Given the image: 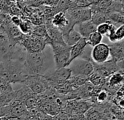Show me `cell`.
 I'll return each instance as SVG.
<instances>
[{
    "instance_id": "25",
    "label": "cell",
    "mask_w": 124,
    "mask_h": 120,
    "mask_svg": "<svg viewBox=\"0 0 124 120\" xmlns=\"http://www.w3.org/2000/svg\"><path fill=\"white\" fill-rule=\"evenodd\" d=\"M96 99L98 102L103 103L108 99V93L105 90H101L96 95Z\"/></svg>"
},
{
    "instance_id": "8",
    "label": "cell",
    "mask_w": 124,
    "mask_h": 120,
    "mask_svg": "<svg viewBox=\"0 0 124 120\" xmlns=\"http://www.w3.org/2000/svg\"><path fill=\"white\" fill-rule=\"evenodd\" d=\"M110 57V51L109 45L101 43L93 47L91 51V59L95 64H103L108 61Z\"/></svg>"
},
{
    "instance_id": "16",
    "label": "cell",
    "mask_w": 124,
    "mask_h": 120,
    "mask_svg": "<svg viewBox=\"0 0 124 120\" xmlns=\"http://www.w3.org/2000/svg\"><path fill=\"white\" fill-rule=\"evenodd\" d=\"M88 81L93 86L99 87V86L104 85L106 83V78L101 76L99 74H98L95 72H93L92 74L88 76Z\"/></svg>"
},
{
    "instance_id": "6",
    "label": "cell",
    "mask_w": 124,
    "mask_h": 120,
    "mask_svg": "<svg viewBox=\"0 0 124 120\" xmlns=\"http://www.w3.org/2000/svg\"><path fill=\"white\" fill-rule=\"evenodd\" d=\"M72 76H83L88 77L93 72V62L77 58L69 65Z\"/></svg>"
},
{
    "instance_id": "28",
    "label": "cell",
    "mask_w": 124,
    "mask_h": 120,
    "mask_svg": "<svg viewBox=\"0 0 124 120\" xmlns=\"http://www.w3.org/2000/svg\"><path fill=\"white\" fill-rule=\"evenodd\" d=\"M9 120H19L18 119H9Z\"/></svg>"
},
{
    "instance_id": "20",
    "label": "cell",
    "mask_w": 124,
    "mask_h": 120,
    "mask_svg": "<svg viewBox=\"0 0 124 120\" xmlns=\"http://www.w3.org/2000/svg\"><path fill=\"white\" fill-rule=\"evenodd\" d=\"M109 21L116 26L117 24H124V16L119 13H111L108 15Z\"/></svg>"
},
{
    "instance_id": "13",
    "label": "cell",
    "mask_w": 124,
    "mask_h": 120,
    "mask_svg": "<svg viewBox=\"0 0 124 120\" xmlns=\"http://www.w3.org/2000/svg\"><path fill=\"white\" fill-rule=\"evenodd\" d=\"M81 38H82L81 35L80 34V33L78 31H76L75 29V28L72 29L67 34L63 35L64 41L65 44L69 47H72V45L76 44Z\"/></svg>"
},
{
    "instance_id": "12",
    "label": "cell",
    "mask_w": 124,
    "mask_h": 120,
    "mask_svg": "<svg viewBox=\"0 0 124 120\" xmlns=\"http://www.w3.org/2000/svg\"><path fill=\"white\" fill-rule=\"evenodd\" d=\"M78 27V32L83 38L88 39V37L93 32H96V26L94 25L91 21H85L77 24Z\"/></svg>"
},
{
    "instance_id": "11",
    "label": "cell",
    "mask_w": 124,
    "mask_h": 120,
    "mask_svg": "<svg viewBox=\"0 0 124 120\" xmlns=\"http://www.w3.org/2000/svg\"><path fill=\"white\" fill-rule=\"evenodd\" d=\"M87 45L88 43H87L86 39L82 37L76 44L70 47V60H69L67 67H69V65L71 64L72 61H74L77 58L80 57V56L82 54L84 48H85Z\"/></svg>"
},
{
    "instance_id": "21",
    "label": "cell",
    "mask_w": 124,
    "mask_h": 120,
    "mask_svg": "<svg viewBox=\"0 0 124 120\" xmlns=\"http://www.w3.org/2000/svg\"><path fill=\"white\" fill-rule=\"evenodd\" d=\"M92 48L93 47H91L89 45H87L85 46V48H84L82 54L80 56L79 58L84 59V60H87V61H90L92 62V59H91V51H92Z\"/></svg>"
},
{
    "instance_id": "3",
    "label": "cell",
    "mask_w": 124,
    "mask_h": 120,
    "mask_svg": "<svg viewBox=\"0 0 124 120\" xmlns=\"http://www.w3.org/2000/svg\"><path fill=\"white\" fill-rule=\"evenodd\" d=\"M49 46L53 50L55 69L67 68L70 58V47L58 43H51Z\"/></svg>"
},
{
    "instance_id": "5",
    "label": "cell",
    "mask_w": 124,
    "mask_h": 120,
    "mask_svg": "<svg viewBox=\"0 0 124 120\" xmlns=\"http://www.w3.org/2000/svg\"><path fill=\"white\" fill-rule=\"evenodd\" d=\"M47 81L49 86L52 88L58 83L67 81L72 76L71 70L69 67L60 69L50 70L43 76Z\"/></svg>"
},
{
    "instance_id": "27",
    "label": "cell",
    "mask_w": 124,
    "mask_h": 120,
    "mask_svg": "<svg viewBox=\"0 0 124 120\" xmlns=\"http://www.w3.org/2000/svg\"><path fill=\"white\" fill-rule=\"evenodd\" d=\"M10 119V117H8V116H3V117H0V120H9Z\"/></svg>"
},
{
    "instance_id": "14",
    "label": "cell",
    "mask_w": 124,
    "mask_h": 120,
    "mask_svg": "<svg viewBox=\"0 0 124 120\" xmlns=\"http://www.w3.org/2000/svg\"><path fill=\"white\" fill-rule=\"evenodd\" d=\"M68 81L74 89H77L87 83L88 81V77L83 76H72Z\"/></svg>"
},
{
    "instance_id": "26",
    "label": "cell",
    "mask_w": 124,
    "mask_h": 120,
    "mask_svg": "<svg viewBox=\"0 0 124 120\" xmlns=\"http://www.w3.org/2000/svg\"><path fill=\"white\" fill-rule=\"evenodd\" d=\"M120 13L124 16V1H121V13Z\"/></svg>"
},
{
    "instance_id": "7",
    "label": "cell",
    "mask_w": 124,
    "mask_h": 120,
    "mask_svg": "<svg viewBox=\"0 0 124 120\" xmlns=\"http://www.w3.org/2000/svg\"><path fill=\"white\" fill-rule=\"evenodd\" d=\"M22 44L27 53H39L44 51L47 45L46 38L34 34L25 35Z\"/></svg>"
},
{
    "instance_id": "9",
    "label": "cell",
    "mask_w": 124,
    "mask_h": 120,
    "mask_svg": "<svg viewBox=\"0 0 124 120\" xmlns=\"http://www.w3.org/2000/svg\"><path fill=\"white\" fill-rule=\"evenodd\" d=\"M67 13L70 16L76 25L91 21L92 16L91 8H75L68 10Z\"/></svg>"
},
{
    "instance_id": "4",
    "label": "cell",
    "mask_w": 124,
    "mask_h": 120,
    "mask_svg": "<svg viewBox=\"0 0 124 120\" xmlns=\"http://www.w3.org/2000/svg\"><path fill=\"white\" fill-rule=\"evenodd\" d=\"M22 84L36 95L43 94L50 88L47 81L42 76H29Z\"/></svg>"
},
{
    "instance_id": "10",
    "label": "cell",
    "mask_w": 124,
    "mask_h": 120,
    "mask_svg": "<svg viewBox=\"0 0 124 120\" xmlns=\"http://www.w3.org/2000/svg\"><path fill=\"white\" fill-rule=\"evenodd\" d=\"M112 60L118 62L124 60V40L109 45Z\"/></svg>"
},
{
    "instance_id": "15",
    "label": "cell",
    "mask_w": 124,
    "mask_h": 120,
    "mask_svg": "<svg viewBox=\"0 0 124 120\" xmlns=\"http://www.w3.org/2000/svg\"><path fill=\"white\" fill-rule=\"evenodd\" d=\"M91 21L97 26L101 24L109 22V18L108 16L104 13L100 12H92Z\"/></svg>"
},
{
    "instance_id": "18",
    "label": "cell",
    "mask_w": 124,
    "mask_h": 120,
    "mask_svg": "<svg viewBox=\"0 0 124 120\" xmlns=\"http://www.w3.org/2000/svg\"><path fill=\"white\" fill-rule=\"evenodd\" d=\"M85 120H103L101 113L95 108H90L84 114Z\"/></svg>"
},
{
    "instance_id": "17",
    "label": "cell",
    "mask_w": 124,
    "mask_h": 120,
    "mask_svg": "<svg viewBox=\"0 0 124 120\" xmlns=\"http://www.w3.org/2000/svg\"><path fill=\"white\" fill-rule=\"evenodd\" d=\"M124 81V76L119 72H116L109 76L108 80V85L111 87H115L121 84Z\"/></svg>"
},
{
    "instance_id": "23",
    "label": "cell",
    "mask_w": 124,
    "mask_h": 120,
    "mask_svg": "<svg viewBox=\"0 0 124 120\" xmlns=\"http://www.w3.org/2000/svg\"><path fill=\"white\" fill-rule=\"evenodd\" d=\"M115 37L117 42L124 40V24H122L120 26L117 27V29L115 31Z\"/></svg>"
},
{
    "instance_id": "1",
    "label": "cell",
    "mask_w": 124,
    "mask_h": 120,
    "mask_svg": "<svg viewBox=\"0 0 124 120\" xmlns=\"http://www.w3.org/2000/svg\"><path fill=\"white\" fill-rule=\"evenodd\" d=\"M53 56L45 51L39 53H27L24 65L28 76H44L47 72L53 70Z\"/></svg>"
},
{
    "instance_id": "22",
    "label": "cell",
    "mask_w": 124,
    "mask_h": 120,
    "mask_svg": "<svg viewBox=\"0 0 124 120\" xmlns=\"http://www.w3.org/2000/svg\"><path fill=\"white\" fill-rule=\"evenodd\" d=\"M110 22H106L104 24H101L99 26H97L96 27V32H99L100 34H101L102 36L104 35H107L109 30V26H110Z\"/></svg>"
},
{
    "instance_id": "24",
    "label": "cell",
    "mask_w": 124,
    "mask_h": 120,
    "mask_svg": "<svg viewBox=\"0 0 124 120\" xmlns=\"http://www.w3.org/2000/svg\"><path fill=\"white\" fill-rule=\"evenodd\" d=\"M3 116H8L10 118V107L8 105L0 106V117Z\"/></svg>"
},
{
    "instance_id": "19",
    "label": "cell",
    "mask_w": 124,
    "mask_h": 120,
    "mask_svg": "<svg viewBox=\"0 0 124 120\" xmlns=\"http://www.w3.org/2000/svg\"><path fill=\"white\" fill-rule=\"evenodd\" d=\"M103 39V36L101 34H100L99 32H95L93 33H92L86 40H87V43L88 45H91V47H94L99 44H100L102 41Z\"/></svg>"
},
{
    "instance_id": "2",
    "label": "cell",
    "mask_w": 124,
    "mask_h": 120,
    "mask_svg": "<svg viewBox=\"0 0 124 120\" xmlns=\"http://www.w3.org/2000/svg\"><path fill=\"white\" fill-rule=\"evenodd\" d=\"M3 68L0 72L1 77L9 84L23 83L29 76L24 62L18 60H11L2 63Z\"/></svg>"
}]
</instances>
